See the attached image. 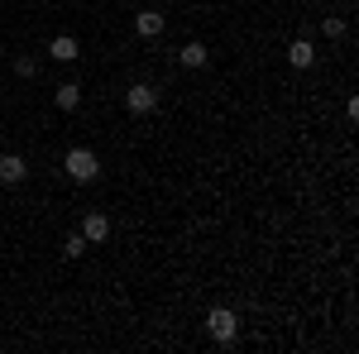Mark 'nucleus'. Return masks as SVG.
<instances>
[{
    "mask_svg": "<svg viewBox=\"0 0 359 354\" xmlns=\"http://www.w3.org/2000/svg\"><path fill=\"white\" fill-rule=\"evenodd\" d=\"M82 235H86V245H106V240H111V220L101 216V211H91V216L82 220Z\"/></svg>",
    "mask_w": 359,
    "mask_h": 354,
    "instance_id": "obj_7",
    "label": "nucleus"
},
{
    "mask_svg": "<svg viewBox=\"0 0 359 354\" xmlns=\"http://www.w3.org/2000/svg\"><path fill=\"white\" fill-rule=\"evenodd\" d=\"M177 62H182V67H206V62H211V53H206V43H182V53H177Z\"/></svg>",
    "mask_w": 359,
    "mask_h": 354,
    "instance_id": "obj_10",
    "label": "nucleus"
},
{
    "mask_svg": "<svg viewBox=\"0 0 359 354\" xmlns=\"http://www.w3.org/2000/svg\"><path fill=\"white\" fill-rule=\"evenodd\" d=\"M15 72H20V77H39V62H34V57H15Z\"/></svg>",
    "mask_w": 359,
    "mask_h": 354,
    "instance_id": "obj_13",
    "label": "nucleus"
},
{
    "mask_svg": "<svg viewBox=\"0 0 359 354\" xmlns=\"http://www.w3.org/2000/svg\"><path fill=\"white\" fill-rule=\"evenodd\" d=\"M25 177H29V168H25L20 154H0V182H5V187H20Z\"/></svg>",
    "mask_w": 359,
    "mask_h": 354,
    "instance_id": "obj_4",
    "label": "nucleus"
},
{
    "mask_svg": "<svg viewBox=\"0 0 359 354\" xmlns=\"http://www.w3.org/2000/svg\"><path fill=\"white\" fill-rule=\"evenodd\" d=\"M206 330L216 335V345L230 350L235 345V335H240V316L230 311V306H211V316H206Z\"/></svg>",
    "mask_w": 359,
    "mask_h": 354,
    "instance_id": "obj_2",
    "label": "nucleus"
},
{
    "mask_svg": "<svg viewBox=\"0 0 359 354\" xmlns=\"http://www.w3.org/2000/svg\"><path fill=\"white\" fill-rule=\"evenodd\" d=\"M125 110H130V115H154V110H158V86L135 82L125 91Z\"/></svg>",
    "mask_w": 359,
    "mask_h": 354,
    "instance_id": "obj_3",
    "label": "nucleus"
},
{
    "mask_svg": "<svg viewBox=\"0 0 359 354\" xmlns=\"http://www.w3.org/2000/svg\"><path fill=\"white\" fill-rule=\"evenodd\" d=\"M62 172H67L72 182H82V187H86V182H96V177H101V158H96L86 144H77V149H67V154H62Z\"/></svg>",
    "mask_w": 359,
    "mask_h": 354,
    "instance_id": "obj_1",
    "label": "nucleus"
},
{
    "mask_svg": "<svg viewBox=\"0 0 359 354\" xmlns=\"http://www.w3.org/2000/svg\"><path fill=\"white\" fill-rule=\"evenodd\" d=\"M48 57H53V62H77V57H82V43H77L72 34H57L53 43H48Z\"/></svg>",
    "mask_w": 359,
    "mask_h": 354,
    "instance_id": "obj_5",
    "label": "nucleus"
},
{
    "mask_svg": "<svg viewBox=\"0 0 359 354\" xmlns=\"http://www.w3.org/2000/svg\"><path fill=\"white\" fill-rule=\"evenodd\" d=\"M163 25H168V20L158 15V10H139V15H135V34H139V39H158Z\"/></svg>",
    "mask_w": 359,
    "mask_h": 354,
    "instance_id": "obj_8",
    "label": "nucleus"
},
{
    "mask_svg": "<svg viewBox=\"0 0 359 354\" xmlns=\"http://www.w3.org/2000/svg\"><path fill=\"white\" fill-rule=\"evenodd\" d=\"M287 62H292L297 72H306V67L316 62V43H311V39H292V43H287Z\"/></svg>",
    "mask_w": 359,
    "mask_h": 354,
    "instance_id": "obj_6",
    "label": "nucleus"
},
{
    "mask_svg": "<svg viewBox=\"0 0 359 354\" xmlns=\"http://www.w3.org/2000/svg\"><path fill=\"white\" fill-rule=\"evenodd\" d=\"M321 34H326V39H345L350 25H345V20H335V15H326V20H321Z\"/></svg>",
    "mask_w": 359,
    "mask_h": 354,
    "instance_id": "obj_12",
    "label": "nucleus"
},
{
    "mask_svg": "<svg viewBox=\"0 0 359 354\" xmlns=\"http://www.w3.org/2000/svg\"><path fill=\"white\" fill-rule=\"evenodd\" d=\"M62 254H67V259H82L86 254V235L82 230H77V235H62Z\"/></svg>",
    "mask_w": 359,
    "mask_h": 354,
    "instance_id": "obj_11",
    "label": "nucleus"
},
{
    "mask_svg": "<svg viewBox=\"0 0 359 354\" xmlns=\"http://www.w3.org/2000/svg\"><path fill=\"white\" fill-rule=\"evenodd\" d=\"M53 106L62 110V115H72V110L82 106V86H77V82H62V86L53 91Z\"/></svg>",
    "mask_w": 359,
    "mask_h": 354,
    "instance_id": "obj_9",
    "label": "nucleus"
}]
</instances>
